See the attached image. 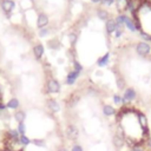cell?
<instances>
[{
	"mask_svg": "<svg viewBox=\"0 0 151 151\" xmlns=\"http://www.w3.org/2000/svg\"><path fill=\"white\" fill-rule=\"evenodd\" d=\"M65 133H66V138L68 140H77L78 137H79V130L76 125L73 124H68L66 126V130H65Z\"/></svg>",
	"mask_w": 151,
	"mask_h": 151,
	"instance_id": "obj_1",
	"label": "cell"
},
{
	"mask_svg": "<svg viewBox=\"0 0 151 151\" xmlns=\"http://www.w3.org/2000/svg\"><path fill=\"white\" fill-rule=\"evenodd\" d=\"M136 97H137L136 90L132 88V87H129V88H126V90L124 91V94H123V97H122V103L125 104V103L132 101V100L136 99Z\"/></svg>",
	"mask_w": 151,
	"mask_h": 151,
	"instance_id": "obj_2",
	"label": "cell"
},
{
	"mask_svg": "<svg viewBox=\"0 0 151 151\" xmlns=\"http://www.w3.org/2000/svg\"><path fill=\"white\" fill-rule=\"evenodd\" d=\"M150 50H151V46H150L147 42H145V41H140V42H138L137 46H136L137 53H138L139 55H142V57L149 54V53H150Z\"/></svg>",
	"mask_w": 151,
	"mask_h": 151,
	"instance_id": "obj_3",
	"label": "cell"
},
{
	"mask_svg": "<svg viewBox=\"0 0 151 151\" xmlns=\"http://www.w3.org/2000/svg\"><path fill=\"white\" fill-rule=\"evenodd\" d=\"M47 92L48 93H58L60 91V83L57 79H50L47 81Z\"/></svg>",
	"mask_w": 151,
	"mask_h": 151,
	"instance_id": "obj_4",
	"label": "cell"
},
{
	"mask_svg": "<svg viewBox=\"0 0 151 151\" xmlns=\"http://www.w3.org/2000/svg\"><path fill=\"white\" fill-rule=\"evenodd\" d=\"M112 144H113V146L117 149V150H120V149H123L124 147V145H125V138L124 137H122V136H119V134H113V137H112Z\"/></svg>",
	"mask_w": 151,
	"mask_h": 151,
	"instance_id": "obj_5",
	"label": "cell"
},
{
	"mask_svg": "<svg viewBox=\"0 0 151 151\" xmlns=\"http://www.w3.org/2000/svg\"><path fill=\"white\" fill-rule=\"evenodd\" d=\"M19 137H20V133L18 132L17 129H9V130L6 132V138H7V140L17 142V140H19Z\"/></svg>",
	"mask_w": 151,
	"mask_h": 151,
	"instance_id": "obj_6",
	"label": "cell"
},
{
	"mask_svg": "<svg viewBox=\"0 0 151 151\" xmlns=\"http://www.w3.org/2000/svg\"><path fill=\"white\" fill-rule=\"evenodd\" d=\"M1 7L6 13H11L13 11V8L15 7V2L13 0H2L1 2Z\"/></svg>",
	"mask_w": 151,
	"mask_h": 151,
	"instance_id": "obj_7",
	"label": "cell"
},
{
	"mask_svg": "<svg viewBox=\"0 0 151 151\" xmlns=\"http://www.w3.org/2000/svg\"><path fill=\"white\" fill-rule=\"evenodd\" d=\"M79 72H77V71H71V72H68V74H67V77H66V84L67 85H73L74 83H76V80L78 79V77H79Z\"/></svg>",
	"mask_w": 151,
	"mask_h": 151,
	"instance_id": "obj_8",
	"label": "cell"
},
{
	"mask_svg": "<svg viewBox=\"0 0 151 151\" xmlns=\"http://www.w3.org/2000/svg\"><path fill=\"white\" fill-rule=\"evenodd\" d=\"M47 24H48V17H47L46 14H44V13H40V14L38 15V19H37V26H38L39 28H42V27H45Z\"/></svg>",
	"mask_w": 151,
	"mask_h": 151,
	"instance_id": "obj_9",
	"label": "cell"
},
{
	"mask_svg": "<svg viewBox=\"0 0 151 151\" xmlns=\"http://www.w3.org/2000/svg\"><path fill=\"white\" fill-rule=\"evenodd\" d=\"M47 107H48L50 111L53 112V113H57V112L60 111V105H59V103H58L57 100H54V99L47 100Z\"/></svg>",
	"mask_w": 151,
	"mask_h": 151,
	"instance_id": "obj_10",
	"label": "cell"
},
{
	"mask_svg": "<svg viewBox=\"0 0 151 151\" xmlns=\"http://www.w3.org/2000/svg\"><path fill=\"white\" fill-rule=\"evenodd\" d=\"M101 111H103V114L106 116V117H111V116H114L116 114V109L112 106V105H104L101 107Z\"/></svg>",
	"mask_w": 151,
	"mask_h": 151,
	"instance_id": "obj_11",
	"label": "cell"
},
{
	"mask_svg": "<svg viewBox=\"0 0 151 151\" xmlns=\"http://www.w3.org/2000/svg\"><path fill=\"white\" fill-rule=\"evenodd\" d=\"M117 29H118V25H117L116 20L110 19V20L106 21V31H107V33H113Z\"/></svg>",
	"mask_w": 151,
	"mask_h": 151,
	"instance_id": "obj_12",
	"label": "cell"
},
{
	"mask_svg": "<svg viewBox=\"0 0 151 151\" xmlns=\"http://www.w3.org/2000/svg\"><path fill=\"white\" fill-rule=\"evenodd\" d=\"M13 118L17 123H24V120L26 119V112L22 111V110H18V111L14 112Z\"/></svg>",
	"mask_w": 151,
	"mask_h": 151,
	"instance_id": "obj_13",
	"label": "cell"
},
{
	"mask_svg": "<svg viewBox=\"0 0 151 151\" xmlns=\"http://www.w3.org/2000/svg\"><path fill=\"white\" fill-rule=\"evenodd\" d=\"M33 53H34V55H35L37 59H40V58L42 57V54H44V46H42L41 44L35 45V46L33 47Z\"/></svg>",
	"mask_w": 151,
	"mask_h": 151,
	"instance_id": "obj_14",
	"label": "cell"
},
{
	"mask_svg": "<svg viewBox=\"0 0 151 151\" xmlns=\"http://www.w3.org/2000/svg\"><path fill=\"white\" fill-rule=\"evenodd\" d=\"M138 119H139V124L142 126V130L146 132L147 131V119H146L145 114L144 113H139L138 114Z\"/></svg>",
	"mask_w": 151,
	"mask_h": 151,
	"instance_id": "obj_15",
	"label": "cell"
},
{
	"mask_svg": "<svg viewBox=\"0 0 151 151\" xmlns=\"http://www.w3.org/2000/svg\"><path fill=\"white\" fill-rule=\"evenodd\" d=\"M19 105H20L19 100H18L17 98H12V99H9V100L7 101L6 107H7V109H11V110H17V109L19 107Z\"/></svg>",
	"mask_w": 151,
	"mask_h": 151,
	"instance_id": "obj_16",
	"label": "cell"
},
{
	"mask_svg": "<svg viewBox=\"0 0 151 151\" xmlns=\"http://www.w3.org/2000/svg\"><path fill=\"white\" fill-rule=\"evenodd\" d=\"M19 144L21 145V146H27V145H29L31 143H32V139L31 138H28L26 134H21L20 137H19Z\"/></svg>",
	"mask_w": 151,
	"mask_h": 151,
	"instance_id": "obj_17",
	"label": "cell"
},
{
	"mask_svg": "<svg viewBox=\"0 0 151 151\" xmlns=\"http://www.w3.org/2000/svg\"><path fill=\"white\" fill-rule=\"evenodd\" d=\"M109 57H110V53H105V55H103V57L97 61L98 66H99V67H104L105 65H107V63H109Z\"/></svg>",
	"mask_w": 151,
	"mask_h": 151,
	"instance_id": "obj_18",
	"label": "cell"
},
{
	"mask_svg": "<svg viewBox=\"0 0 151 151\" xmlns=\"http://www.w3.org/2000/svg\"><path fill=\"white\" fill-rule=\"evenodd\" d=\"M32 144L34 146H38V147H45L46 146L45 139H41V138H34V139H32Z\"/></svg>",
	"mask_w": 151,
	"mask_h": 151,
	"instance_id": "obj_19",
	"label": "cell"
},
{
	"mask_svg": "<svg viewBox=\"0 0 151 151\" xmlns=\"http://www.w3.org/2000/svg\"><path fill=\"white\" fill-rule=\"evenodd\" d=\"M97 15H98V18H99L100 20H106V21H107V19H109V13H107V11L101 9V8L98 9Z\"/></svg>",
	"mask_w": 151,
	"mask_h": 151,
	"instance_id": "obj_20",
	"label": "cell"
},
{
	"mask_svg": "<svg viewBox=\"0 0 151 151\" xmlns=\"http://www.w3.org/2000/svg\"><path fill=\"white\" fill-rule=\"evenodd\" d=\"M125 25L127 26V28H129L130 31H132V32H134V31H137V28H136V26H134V24L132 22V20H131L130 18H126V20H125Z\"/></svg>",
	"mask_w": 151,
	"mask_h": 151,
	"instance_id": "obj_21",
	"label": "cell"
},
{
	"mask_svg": "<svg viewBox=\"0 0 151 151\" xmlns=\"http://www.w3.org/2000/svg\"><path fill=\"white\" fill-rule=\"evenodd\" d=\"M18 132L21 134H26V124L25 123H18V127H17Z\"/></svg>",
	"mask_w": 151,
	"mask_h": 151,
	"instance_id": "obj_22",
	"label": "cell"
},
{
	"mask_svg": "<svg viewBox=\"0 0 151 151\" xmlns=\"http://www.w3.org/2000/svg\"><path fill=\"white\" fill-rule=\"evenodd\" d=\"M126 15H123V14H120V15H118L117 17V19H116V22H117V25L118 26H122L123 24H125V20H126Z\"/></svg>",
	"mask_w": 151,
	"mask_h": 151,
	"instance_id": "obj_23",
	"label": "cell"
},
{
	"mask_svg": "<svg viewBox=\"0 0 151 151\" xmlns=\"http://www.w3.org/2000/svg\"><path fill=\"white\" fill-rule=\"evenodd\" d=\"M117 86L119 90H123L125 87V81L123 78H117Z\"/></svg>",
	"mask_w": 151,
	"mask_h": 151,
	"instance_id": "obj_24",
	"label": "cell"
},
{
	"mask_svg": "<svg viewBox=\"0 0 151 151\" xmlns=\"http://www.w3.org/2000/svg\"><path fill=\"white\" fill-rule=\"evenodd\" d=\"M71 151H84L83 146L79 145V144H73L72 147H71Z\"/></svg>",
	"mask_w": 151,
	"mask_h": 151,
	"instance_id": "obj_25",
	"label": "cell"
},
{
	"mask_svg": "<svg viewBox=\"0 0 151 151\" xmlns=\"http://www.w3.org/2000/svg\"><path fill=\"white\" fill-rule=\"evenodd\" d=\"M132 151H145V150H144L143 145H140V144H136V145L132 146Z\"/></svg>",
	"mask_w": 151,
	"mask_h": 151,
	"instance_id": "obj_26",
	"label": "cell"
},
{
	"mask_svg": "<svg viewBox=\"0 0 151 151\" xmlns=\"http://www.w3.org/2000/svg\"><path fill=\"white\" fill-rule=\"evenodd\" d=\"M74 71H77V72H79V73L83 71V66H81L78 61H74Z\"/></svg>",
	"mask_w": 151,
	"mask_h": 151,
	"instance_id": "obj_27",
	"label": "cell"
},
{
	"mask_svg": "<svg viewBox=\"0 0 151 151\" xmlns=\"http://www.w3.org/2000/svg\"><path fill=\"white\" fill-rule=\"evenodd\" d=\"M113 103L114 104H122V97L119 94H114L113 96Z\"/></svg>",
	"mask_w": 151,
	"mask_h": 151,
	"instance_id": "obj_28",
	"label": "cell"
},
{
	"mask_svg": "<svg viewBox=\"0 0 151 151\" xmlns=\"http://www.w3.org/2000/svg\"><path fill=\"white\" fill-rule=\"evenodd\" d=\"M103 5H112L113 4V0H101L100 1Z\"/></svg>",
	"mask_w": 151,
	"mask_h": 151,
	"instance_id": "obj_29",
	"label": "cell"
},
{
	"mask_svg": "<svg viewBox=\"0 0 151 151\" xmlns=\"http://www.w3.org/2000/svg\"><path fill=\"white\" fill-rule=\"evenodd\" d=\"M140 35L143 37V38H145V40H151V37L150 35H147L146 33H144V32H140Z\"/></svg>",
	"mask_w": 151,
	"mask_h": 151,
	"instance_id": "obj_30",
	"label": "cell"
},
{
	"mask_svg": "<svg viewBox=\"0 0 151 151\" xmlns=\"http://www.w3.org/2000/svg\"><path fill=\"white\" fill-rule=\"evenodd\" d=\"M47 33H48V31H47V29H41V31L39 32V35H40V37H44V35H46Z\"/></svg>",
	"mask_w": 151,
	"mask_h": 151,
	"instance_id": "obj_31",
	"label": "cell"
},
{
	"mask_svg": "<svg viewBox=\"0 0 151 151\" xmlns=\"http://www.w3.org/2000/svg\"><path fill=\"white\" fill-rule=\"evenodd\" d=\"M146 144H147V146H149V147H151V138H147Z\"/></svg>",
	"mask_w": 151,
	"mask_h": 151,
	"instance_id": "obj_32",
	"label": "cell"
},
{
	"mask_svg": "<svg viewBox=\"0 0 151 151\" xmlns=\"http://www.w3.org/2000/svg\"><path fill=\"white\" fill-rule=\"evenodd\" d=\"M58 151H68V150H67L66 147H60V149H59Z\"/></svg>",
	"mask_w": 151,
	"mask_h": 151,
	"instance_id": "obj_33",
	"label": "cell"
},
{
	"mask_svg": "<svg viewBox=\"0 0 151 151\" xmlns=\"http://www.w3.org/2000/svg\"><path fill=\"white\" fill-rule=\"evenodd\" d=\"M74 40H76V39H74V35L72 34V35H71V41H72V42H74Z\"/></svg>",
	"mask_w": 151,
	"mask_h": 151,
	"instance_id": "obj_34",
	"label": "cell"
},
{
	"mask_svg": "<svg viewBox=\"0 0 151 151\" xmlns=\"http://www.w3.org/2000/svg\"><path fill=\"white\" fill-rule=\"evenodd\" d=\"M91 1H92V2H99L100 0H91Z\"/></svg>",
	"mask_w": 151,
	"mask_h": 151,
	"instance_id": "obj_35",
	"label": "cell"
},
{
	"mask_svg": "<svg viewBox=\"0 0 151 151\" xmlns=\"http://www.w3.org/2000/svg\"><path fill=\"white\" fill-rule=\"evenodd\" d=\"M0 97H1V90H0Z\"/></svg>",
	"mask_w": 151,
	"mask_h": 151,
	"instance_id": "obj_36",
	"label": "cell"
},
{
	"mask_svg": "<svg viewBox=\"0 0 151 151\" xmlns=\"http://www.w3.org/2000/svg\"><path fill=\"white\" fill-rule=\"evenodd\" d=\"M68 1H73V0H68Z\"/></svg>",
	"mask_w": 151,
	"mask_h": 151,
	"instance_id": "obj_37",
	"label": "cell"
},
{
	"mask_svg": "<svg viewBox=\"0 0 151 151\" xmlns=\"http://www.w3.org/2000/svg\"><path fill=\"white\" fill-rule=\"evenodd\" d=\"M130 151H132V150H130Z\"/></svg>",
	"mask_w": 151,
	"mask_h": 151,
	"instance_id": "obj_38",
	"label": "cell"
}]
</instances>
